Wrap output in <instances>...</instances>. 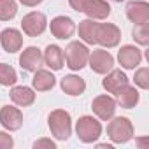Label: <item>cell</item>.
Wrapping results in <instances>:
<instances>
[{
	"instance_id": "cell-1",
	"label": "cell",
	"mask_w": 149,
	"mask_h": 149,
	"mask_svg": "<svg viewBox=\"0 0 149 149\" xmlns=\"http://www.w3.org/2000/svg\"><path fill=\"white\" fill-rule=\"evenodd\" d=\"M47 125L51 133L58 139V140H67L72 133V119L70 114L63 109H56L49 114L47 118Z\"/></svg>"
},
{
	"instance_id": "cell-2",
	"label": "cell",
	"mask_w": 149,
	"mask_h": 149,
	"mask_svg": "<svg viewBox=\"0 0 149 149\" xmlns=\"http://www.w3.org/2000/svg\"><path fill=\"white\" fill-rule=\"evenodd\" d=\"M111 123L107 125V135L112 142L116 144H125L128 140H132L133 137V126H132V121L128 118H111L109 119Z\"/></svg>"
},
{
	"instance_id": "cell-3",
	"label": "cell",
	"mask_w": 149,
	"mask_h": 149,
	"mask_svg": "<svg viewBox=\"0 0 149 149\" xmlns=\"http://www.w3.org/2000/svg\"><path fill=\"white\" fill-rule=\"evenodd\" d=\"M65 60H67V67L70 70H81L90 58V49L81 44V42H70L68 47L65 49Z\"/></svg>"
},
{
	"instance_id": "cell-4",
	"label": "cell",
	"mask_w": 149,
	"mask_h": 149,
	"mask_svg": "<svg viewBox=\"0 0 149 149\" xmlns=\"http://www.w3.org/2000/svg\"><path fill=\"white\" fill-rule=\"evenodd\" d=\"M76 132L83 142L91 144L102 135V125L93 116H83V118H79V121L76 125Z\"/></svg>"
},
{
	"instance_id": "cell-5",
	"label": "cell",
	"mask_w": 149,
	"mask_h": 149,
	"mask_svg": "<svg viewBox=\"0 0 149 149\" xmlns=\"http://www.w3.org/2000/svg\"><path fill=\"white\" fill-rule=\"evenodd\" d=\"M121 40V32L112 23H98L97 28V44L104 47H114Z\"/></svg>"
},
{
	"instance_id": "cell-6",
	"label": "cell",
	"mask_w": 149,
	"mask_h": 149,
	"mask_svg": "<svg viewBox=\"0 0 149 149\" xmlns=\"http://www.w3.org/2000/svg\"><path fill=\"white\" fill-rule=\"evenodd\" d=\"M21 26H23V32L28 35V37H39L46 26H47V19L42 13H28L23 19H21Z\"/></svg>"
},
{
	"instance_id": "cell-7",
	"label": "cell",
	"mask_w": 149,
	"mask_h": 149,
	"mask_svg": "<svg viewBox=\"0 0 149 149\" xmlns=\"http://www.w3.org/2000/svg\"><path fill=\"white\" fill-rule=\"evenodd\" d=\"M88 61H90L91 70L97 72V74H107V72L112 70V67H114V58H112V54H111L109 51H105V49H95V51L90 54Z\"/></svg>"
},
{
	"instance_id": "cell-8",
	"label": "cell",
	"mask_w": 149,
	"mask_h": 149,
	"mask_svg": "<svg viewBox=\"0 0 149 149\" xmlns=\"http://www.w3.org/2000/svg\"><path fill=\"white\" fill-rule=\"evenodd\" d=\"M91 109L93 112L102 119V121H109L111 118H114V112L118 109V104L112 97L109 95H100L91 102Z\"/></svg>"
},
{
	"instance_id": "cell-9",
	"label": "cell",
	"mask_w": 149,
	"mask_h": 149,
	"mask_svg": "<svg viewBox=\"0 0 149 149\" xmlns=\"http://www.w3.org/2000/svg\"><path fill=\"white\" fill-rule=\"evenodd\" d=\"M42 63H44V54H42V51H40L39 47H35V46L26 47V49L21 53V56H19V65H21V68H25V70H28V72L39 70V68L42 67Z\"/></svg>"
},
{
	"instance_id": "cell-10",
	"label": "cell",
	"mask_w": 149,
	"mask_h": 149,
	"mask_svg": "<svg viewBox=\"0 0 149 149\" xmlns=\"http://www.w3.org/2000/svg\"><path fill=\"white\" fill-rule=\"evenodd\" d=\"M126 16L135 25H146L149 23V4L142 0H133L126 4Z\"/></svg>"
},
{
	"instance_id": "cell-11",
	"label": "cell",
	"mask_w": 149,
	"mask_h": 149,
	"mask_svg": "<svg viewBox=\"0 0 149 149\" xmlns=\"http://www.w3.org/2000/svg\"><path fill=\"white\" fill-rule=\"evenodd\" d=\"M0 123H2L4 128L14 132V130H19L21 125H23V114L18 107H13V105H6L0 109Z\"/></svg>"
},
{
	"instance_id": "cell-12",
	"label": "cell",
	"mask_w": 149,
	"mask_h": 149,
	"mask_svg": "<svg viewBox=\"0 0 149 149\" xmlns=\"http://www.w3.org/2000/svg\"><path fill=\"white\" fill-rule=\"evenodd\" d=\"M118 61H119L121 67L132 70V68H135L137 65H140V61H142V53H140V49L135 47V46H123V47L119 49V53H118Z\"/></svg>"
},
{
	"instance_id": "cell-13",
	"label": "cell",
	"mask_w": 149,
	"mask_h": 149,
	"mask_svg": "<svg viewBox=\"0 0 149 149\" xmlns=\"http://www.w3.org/2000/svg\"><path fill=\"white\" fill-rule=\"evenodd\" d=\"M74 32H76V25L67 16H56L51 21V33L56 39H68L74 35Z\"/></svg>"
},
{
	"instance_id": "cell-14",
	"label": "cell",
	"mask_w": 149,
	"mask_h": 149,
	"mask_svg": "<svg viewBox=\"0 0 149 149\" xmlns=\"http://www.w3.org/2000/svg\"><path fill=\"white\" fill-rule=\"evenodd\" d=\"M0 44L7 53H16L23 46V37L16 28H6L0 33Z\"/></svg>"
},
{
	"instance_id": "cell-15",
	"label": "cell",
	"mask_w": 149,
	"mask_h": 149,
	"mask_svg": "<svg viewBox=\"0 0 149 149\" xmlns=\"http://www.w3.org/2000/svg\"><path fill=\"white\" fill-rule=\"evenodd\" d=\"M126 84H128V77L125 76V72H121V70H109V74L105 76V79L102 83V86L109 93H114V95L123 86H126Z\"/></svg>"
},
{
	"instance_id": "cell-16",
	"label": "cell",
	"mask_w": 149,
	"mask_h": 149,
	"mask_svg": "<svg viewBox=\"0 0 149 149\" xmlns=\"http://www.w3.org/2000/svg\"><path fill=\"white\" fill-rule=\"evenodd\" d=\"M44 63L51 70H61L63 63H65V56H63L61 47H58L54 44H49L44 51Z\"/></svg>"
},
{
	"instance_id": "cell-17",
	"label": "cell",
	"mask_w": 149,
	"mask_h": 149,
	"mask_svg": "<svg viewBox=\"0 0 149 149\" xmlns=\"http://www.w3.org/2000/svg\"><path fill=\"white\" fill-rule=\"evenodd\" d=\"M61 90L67 93V95H70V97H79V95H83L84 93V90H86V83H84V79H81L79 76H65L63 79H61Z\"/></svg>"
},
{
	"instance_id": "cell-18",
	"label": "cell",
	"mask_w": 149,
	"mask_h": 149,
	"mask_svg": "<svg viewBox=\"0 0 149 149\" xmlns=\"http://www.w3.org/2000/svg\"><path fill=\"white\" fill-rule=\"evenodd\" d=\"M84 14L90 19H105L111 14V6L105 2V0H90Z\"/></svg>"
},
{
	"instance_id": "cell-19",
	"label": "cell",
	"mask_w": 149,
	"mask_h": 149,
	"mask_svg": "<svg viewBox=\"0 0 149 149\" xmlns=\"http://www.w3.org/2000/svg\"><path fill=\"white\" fill-rule=\"evenodd\" d=\"M11 100L19 107H28L35 102V93L28 86H16L11 90Z\"/></svg>"
},
{
	"instance_id": "cell-20",
	"label": "cell",
	"mask_w": 149,
	"mask_h": 149,
	"mask_svg": "<svg viewBox=\"0 0 149 149\" xmlns=\"http://www.w3.org/2000/svg\"><path fill=\"white\" fill-rule=\"evenodd\" d=\"M116 97H118V102L116 104H119L121 107H125V109H132V107H135L137 104H139V91L133 88V86H130V84H126V86H123L118 93H116Z\"/></svg>"
},
{
	"instance_id": "cell-21",
	"label": "cell",
	"mask_w": 149,
	"mask_h": 149,
	"mask_svg": "<svg viewBox=\"0 0 149 149\" xmlns=\"http://www.w3.org/2000/svg\"><path fill=\"white\" fill-rule=\"evenodd\" d=\"M54 76L49 72V70H35V76L32 79V86L37 90V91H47L51 88H54Z\"/></svg>"
},
{
	"instance_id": "cell-22",
	"label": "cell",
	"mask_w": 149,
	"mask_h": 149,
	"mask_svg": "<svg viewBox=\"0 0 149 149\" xmlns=\"http://www.w3.org/2000/svg\"><path fill=\"white\" fill-rule=\"evenodd\" d=\"M97 28H98V23L88 18L79 23V37L86 44H97Z\"/></svg>"
},
{
	"instance_id": "cell-23",
	"label": "cell",
	"mask_w": 149,
	"mask_h": 149,
	"mask_svg": "<svg viewBox=\"0 0 149 149\" xmlns=\"http://www.w3.org/2000/svg\"><path fill=\"white\" fill-rule=\"evenodd\" d=\"M16 81H18L16 70L7 63H0V84L2 86H13Z\"/></svg>"
},
{
	"instance_id": "cell-24",
	"label": "cell",
	"mask_w": 149,
	"mask_h": 149,
	"mask_svg": "<svg viewBox=\"0 0 149 149\" xmlns=\"http://www.w3.org/2000/svg\"><path fill=\"white\" fill-rule=\"evenodd\" d=\"M18 6L14 0H0V21H9L16 16Z\"/></svg>"
},
{
	"instance_id": "cell-25",
	"label": "cell",
	"mask_w": 149,
	"mask_h": 149,
	"mask_svg": "<svg viewBox=\"0 0 149 149\" xmlns=\"http://www.w3.org/2000/svg\"><path fill=\"white\" fill-rule=\"evenodd\" d=\"M133 39L140 44V46H147L149 44V26L146 25H135L133 28Z\"/></svg>"
},
{
	"instance_id": "cell-26",
	"label": "cell",
	"mask_w": 149,
	"mask_h": 149,
	"mask_svg": "<svg viewBox=\"0 0 149 149\" xmlns=\"http://www.w3.org/2000/svg\"><path fill=\"white\" fill-rule=\"evenodd\" d=\"M135 84L142 90H147L149 88V68L147 67H142L135 72V77H133Z\"/></svg>"
},
{
	"instance_id": "cell-27",
	"label": "cell",
	"mask_w": 149,
	"mask_h": 149,
	"mask_svg": "<svg viewBox=\"0 0 149 149\" xmlns=\"http://www.w3.org/2000/svg\"><path fill=\"white\" fill-rule=\"evenodd\" d=\"M13 146H14L13 137L6 132H0V149H11Z\"/></svg>"
},
{
	"instance_id": "cell-28",
	"label": "cell",
	"mask_w": 149,
	"mask_h": 149,
	"mask_svg": "<svg viewBox=\"0 0 149 149\" xmlns=\"http://www.w3.org/2000/svg\"><path fill=\"white\" fill-rule=\"evenodd\" d=\"M33 147H35V149H54L56 144H54L51 139H39V140L33 142Z\"/></svg>"
},
{
	"instance_id": "cell-29",
	"label": "cell",
	"mask_w": 149,
	"mask_h": 149,
	"mask_svg": "<svg viewBox=\"0 0 149 149\" xmlns=\"http://www.w3.org/2000/svg\"><path fill=\"white\" fill-rule=\"evenodd\" d=\"M90 0H68V4L74 11H77V13H84L86 6H88Z\"/></svg>"
},
{
	"instance_id": "cell-30",
	"label": "cell",
	"mask_w": 149,
	"mask_h": 149,
	"mask_svg": "<svg viewBox=\"0 0 149 149\" xmlns=\"http://www.w3.org/2000/svg\"><path fill=\"white\" fill-rule=\"evenodd\" d=\"M19 2H21L23 6H26V7H35L37 4L42 2V0H19Z\"/></svg>"
},
{
	"instance_id": "cell-31",
	"label": "cell",
	"mask_w": 149,
	"mask_h": 149,
	"mask_svg": "<svg viewBox=\"0 0 149 149\" xmlns=\"http://www.w3.org/2000/svg\"><path fill=\"white\" fill-rule=\"evenodd\" d=\"M112 2H123V0H112Z\"/></svg>"
}]
</instances>
